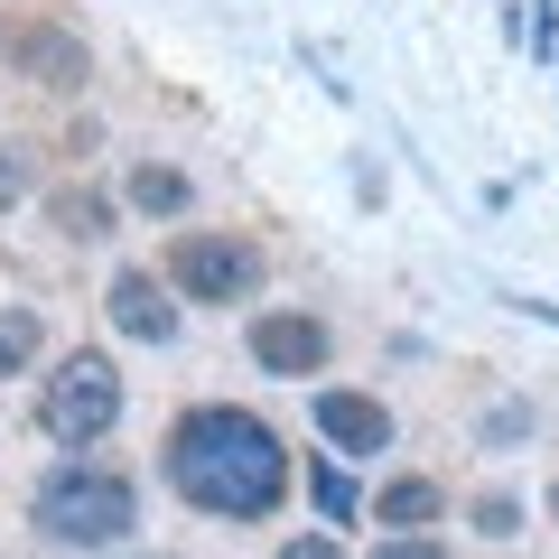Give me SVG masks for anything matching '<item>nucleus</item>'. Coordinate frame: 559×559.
Segmentation results:
<instances>
[{
	"mask_svg": "<svg viewBox=\"0 0 559 559\" xmlns=\"http://www.w3.org/2000/svg\"><path fill=\"white\" fill-rule=\"evenodd\" d=\"M159 466L197 513H224V522H271L280 495H289V448H280V429L252 419V411H234V401L187 411L168 429Z\"/></svg>",
	"mask_w": 559,
	"mask_h": 559,
	"instance_id": "f257e3e1",
	"label": "nucleus"
},
{
	"mask_svg": "<svg viewBox=\"0 0 559 559\" xmlns=\"http://www.w3.org/2000/svg\"><path fill=\"white\" fill-rule=\"evenodd\" d=\"M131 522H140L131 476H112V466H94V457L57 466V476L38 485V532H47V540H66V550H112Z\"/></svg>",
	"mask_w": 559,
	"mask_h": 559,
	"instance_id": "f03ea898",
	"label": "nucleus"
},
{
	"mask_svg": "<svg viewBox=\"0 0 559 559\" xmlns=\"http://www.w3.org/2000/svg\"><path fill=\"white\" fill-rule=\"evenodd\" d=\"M121 419V373H112V355H66L57 373H47V392H38V429L57 448H94L103 429Z\"/></svg>",
	"mask_w": 559,
	"mask_h": 559,
	"instance_id": "7ed1b4c3",
	"label": "nucleus"
},
{
	"mask_svg": "<svg viewBox=\"0 0 559 559\" xmlns=\"http://www.w3.org/2000/svg\"><path fill=\"white\" fill-rule=\"evenodd\" d=\"M168 289H187L205 308H234V299L261 289V252L234 242V234H178L168 242Z\"/></svg>",
	"mask_w": 559,
	"mask_h": 559,
	"instance_id": "20e7f679",
	"label": "nucleus"
},
{
	"mask_svg": "<svg viewBox=\"0 0 559 559\" xmlns=\"http://www.w3.org/2000/svg\"><path fill=\"white\" fill-rule=\"evenodd\" d=\"M112 326L121 336H140V345H168L178 336V299H168V280H150V271H112Z\"/></svg>",
	"mask_w": 559,
	"mask_h": 559,
	"instance_id": "39448f33",
	"label": "nucleus"
},
{
	"mask_svg": "<svg viewBox=\"0 0 559 559\" xmlns=\"http://www.w3.org/2000/svg\"><path fill=\"white\" fill-rule=\"evenodd\" d=\"M318 439L345 457H373V448H392V411L373 392H318Z\"/></svg>",
	"mask_w": 559,
	"mask_h": 559,
	"instance_id": "423d86ee",
	"label": "nucleus"
},
{
	"mask_svg": "<svg viewBox=\"0 0 559 559\" xmlns=\"http://www.w3.org/2000/svg\"><path fill=\"white\" fill-rule=\"evenodd\" d=\"M252 364H261V373H318V364H326V326L299 318V308H280V318L252 326Z\"/></svg>",
	"mask_w": 559,
	"mask_h": 559,
	"instance_id": "0eeeda50",
	"label": "nucleus"
},
{
	"mask_svg": "<svg viewBox=\"0 0 559 559\" xmlns=\"http://www.w3.org/2000/svg\"><path fill=\"white\" fill-rule=\"evenodd\" d=\"M20 66H28L38 84H57V94H75V84L94 75V57H84V38H75V28H57V20H38V28L20 38Z\"/></svg>",
	"mask_w": 559,
	"mask_h": 559,
	"instance_id": "6e6552de",
	"label": "nucleus"
},
{
	"mask_svg": "<svg viewBox=\"0 0 559 559\" xmlns=\"http://www.w3.org/2000/svg\"><path fill=\"white\" fill-rule=\"evenodd\" d=\"M382 522H392V532H419V522L439 513V485L429 476H401V485H382V503H373Z\"/></svg>",
	"mask_w": 559,
	"mask_h": 559,
	"instance_id": "1a4fd4ad",
	"label": "nucleus"
},
{
	"mask_svg": "<svg viewBox=\"0 0 559 559\" xmlns=\"http://www.w3.org/2000/svg\"><path fill=\"white\" fill-rule=\"evenodd\" d=\"M131 205L140 215H187V178L178 168H131Z\"/></svg>",
	"mask_w": 559,
	"mask_h": 559,
	"instance_id": "9d476101",
	"label": "nucleus"
},
{
	"mask_svg": "<svg viewBox=\"0 0 559 559\" xmlns=\"http://www.w3.org/2000/svg\"><path fill=\"white\" fill-rule=\"evenodd\" d=\"M308 495H318V513H326V522H355V503H364V495H355V476H345L336 457L308 466Z\"/></svg>",
	"mask_w": 559,
	"mask_h": 559,
	"instance_id": "9b49d317",
	"label": "nucleus"
},
{
	"mask_svg": "<svg viewBox=\"0 0 559 559\" xmlns=\"http://www.w3.org/2000/svg\"><path fill=\"white\" fill-rule=\"evenodd\" d=\"M38 364V308H0V373Z\"/></svg>",
	"mask_w": 559,
	"mask_h": 559,
	"instance_id": "f8f14e48",
	"label": "nucleus"
},
{
	"mask_svg": "<svg viewBox=\"0 0 559 559\" xmlns=\"http://www.w3.org/2000/svg\"><path fill=\"white\" fill-rule=\"evenodd\" d=\"M476 532H485V540H513V532H522V503H513V495H485V503H476Z\"/></svg>",
	"mask_w": 559,
	"mask_h": 559,
	"instance_id": "ddd939ff",
	"label": "nucleus"
},
{
	"mask_svg": "<svg viewBox=\"0 0 559 559\" xmlns=\"http://www.w3.org/2000/svg\"><path fill=\"white\" fill-rule=\"evenodd\" d=\"M57 215H66V234H103V197H66Z\"/></svg>",
	"mask_w": 559,
	"mask_h": 559,
	"instance_id": "4468645a",
	"label": "nucleus"
},
{
	"mask_svg": "<svg viewBox=\"0 0 559 559\" xmlns=\"http://www.w3.org/2000/svg\"><path fill=\"white\" fill-rule=\"evenodd\" d=\"M373 559H448V550H439V540H419V532H392Z\"/></svg>",
	"mask_w": 559,
	"mask_h": 559,
	"instance_id": "2eb2a0df",
	"label": "nucleus"
},
{
	"mask_svg": "<svg viewBox=\"0 0 559 559\" xmlns=\"http://www.w3.org/2000/svg\"><path fill=\"white\" fill-rule=\"evenodd\" d=\"M20 197H28V159H10V150H0V215H10Z\"/></svg>",
	"mask_w": 559,
	"mask_h": 559,
	"instance_id": "dca6fc26",
	"label": "nucleus"
},
{
	"mask_svg": "<svg viewBox=\"0 0 559 559\" xmlns=\"http://www.w3.org/2000/svg\"><path fill=\"white\" fill-rule=\"evenodd\" d=\"M280 559H345V550H336V540H326V532H308V540H289V550H280Z\"/></svg>",
	"mask_w": 559,
	"mask_h": 559,
	"instance_id": "f3484780",
	"label": "nucleus"
},
{
	"mask_svg": "<svg viewBox=\"0 0 559 559\" xmlns=\"http://www.w3.org/2000/svg\"><path fill=\"white\" fill-rule=\"evenodd\" d=\"M550 522H559V485H550Z\"/></svg>",
	"mask_w": 559,
	"mask_h": 559,
	"instance_id": "a211bd4d",
	"label": "nucleus"
}]
</instances>
